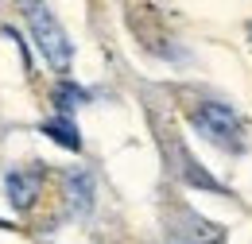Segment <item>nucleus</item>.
<instances>
[{"mask_svg": "<svg viewBox=\"0 0 252 244\" xmlns=\"http://www.w3.org/2000/svg\"><path fill=\"white\" fill-rule=\"evenodd\" d=\"M0 229H8V225H4V221H0Z\"/></svg>", "mask_w": 252, "mask_h": 244, "instance_id": "obj_10", "label": "nucleus"}, {"mask_svg": "<svg viewBox=\"0 0 252 244\" xmlns=\"http://www.w3.org/2000/svg\"><path fill=\"white\" fill-rule=\"evenodd\" d=\"M12 4H16V8H20V12H32V8H39V4H43V0H12Z\"/></svg>", "mask_w": 252, "mask_h": 244, "instance_id": "obj_9", "label": "nucleus"}, {"mask_svg": "<svg viewBox=\"0 0 252 244\" xmlns=\"http://www.w3.org/2000/svg\"><path fill=\"white\" fill-rule=\"evenodd\" d=\"M70 202L78 206V214H90V206H94V179L90 175H70Z\"/></svg>", "mask_w": 252, "mask_h": 244, "instance_id": "obj_7", "label": "nucleus"}, {"mask_svg": "<svg viewBox=\"0 0 252 244\" xmlns=\"http://www.w3.org/2000/svg\"><path fill=\"white\" fill-rule=\"evenodd\" d=\"M39 186H43V175L39 171H12L4 179V190H8V202L16 210H32L35 198H39Z\"/></svg>", "mask_w": 252, "mask_h": 244, "instance_id": "obj_4", "label": "nucleus"}, {"mask_svg": "<svg viewBox=\"0 0 252 244\" xmlns=\"http://www.w3.org/2000/svg\"><path fill=\"white\" fill-rule=\"evenodd\" d=\"M28 16V24H32V35L35 43H39V51H43V59L51 62L59 74L70 70V59H74V47H70V39H66V31L59 28V20L47 12V4H39L32 12H24Z\"/></svg>", "mask_w": 252, "mask_h": 244, "instance_id": "obj_2", "label": "nucleus"}, {"mask_svg": "<svg viewBox=\"0 0 252 244\" xmlns=\"http://www.w3.org/2000/svg\"><path fill=\"white\" fill-rule=\"evenodd\" d=\"M82 101H86V90H78V86H70V82H63V86L55 90V109H59L63 117H70Z\"/></svg>", "mask_w": 252, "mask_h": 244, "instance_id": "obj_8", "label": "nucleus"}, {"mask_svg": "<svg viewBox=\"0 0 252 244\" xmlns=\"http://www.w3.org/2000/svg\"><path fill=\"white\" fill-rule=\"evenodd\" d=\"M43 132H47V136H51L55 144H63L66 152H82V136H78L74 121H70V117H63V113H59L55 121H47V124H43Z\"/></svg>", "mask_w": 252, "mask_h": 244, "instance_id": "obj_5", "label": "nucleus"}, {"mask_svg": "<svg viewBox=\"0 0 252 244\" xmlns=\"http://www.w3.org/2000/svg\"><path fill=\"white\" fill-rule=\"evenodd\" d=\"M167 244H225V229L198 217L194 210H179L167 225Z\"/></svg>", "mask_w": 252, "mask_h": 244, "instance_id": "obj_3", "label": "nucleus"}, {"mask_svg": "<svg viewBox=\"0 0 252 244\" xmlns=\"http://www.w3.org/2000/svg\"><path fill=\"white\" fill-rule=\"evenodd\" d=\"M175 159H179V167H175V171H179L190 186H202V190H221L218 179H210V175H206V171H202V167H198V163H194L183 148H175Z\"/></svg>", "mask_w": 252, "mask_h": 244, "instance_id": "obj_6", "label": "nucleus"}, {"mask_svg": "<svg viewBox=\"0 0 252 244\" xmlns=\"http://www.w3.org/2000/svg\"><path fill=\"white\" fill-rule=\"evenodd\" d=\"M190 124H194L214 148H221V152H241V148H245V124H241V117H237L229 105H221V101L194 105V109H190Z\"/></svg>", "mask_w": 252, "mask_h": 244, "instance_id": "obj_1", "label": "nucleus"}]
</instances>
